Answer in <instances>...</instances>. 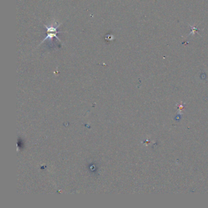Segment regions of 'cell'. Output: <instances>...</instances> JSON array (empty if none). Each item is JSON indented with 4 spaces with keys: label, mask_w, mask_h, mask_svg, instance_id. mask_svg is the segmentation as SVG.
I'll list each match as a JSON object with an SVG mask.
<instances>
[{
    "label": "cell",
    "mask_w": 208,
    "mask_h": 208,
    "mask_svg": "<svg viewBox=\"0 0 208 208\" xmlns=\"http://www.w3.org/2000/svg\"><path fill=\"white\" fill-rule=\"evenodd\" d=\"M189 26H190V27H191V33L190 34H189V35H191V34H193H193H195V33H197L198 35H200V34L198 33V31H200V29L198 28V26L196 27V26H192V25H191V24H189Z\"/></svg>",
    "instance_id": "1"
}]
</instances>
